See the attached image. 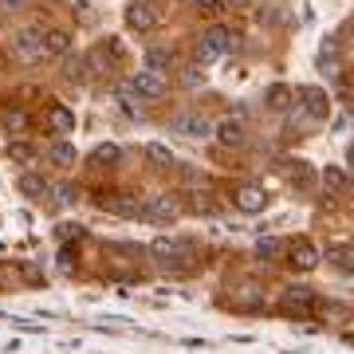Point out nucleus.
<instances>
[{"mask_svg": "<svg viewBox=\"0 0 354 354\" xmlns=\"http://www.w3.org/2000/svg\"><path fill=\"white\" fill-rule=\"evenodd\" d=\"M335 59H339V44H335V39H327V44L319 48V64H323V67H330V71H335Z\"/></svg>", "mask_w": 354, "mask_h": 354, "instance_id": "25", "label": "nucleus"}, {"mask_svg": "<svg viewBox=\"0 0 354 354\" xmlns=\"http://www.w3.org/2000/svg\"><path fill=\"white\" fill-rule=\"evenodd\" d=\"M130 87H134V95L138 99H146V102H158V99H165V79L162 75H153V71H134V75L127 79Z\"/></svg>", "mask_w": 354, "mask_h": 354, "instance_id": "7", "label": "nucleus"}, {"mask_svg": "<svg viewBox=\"0 0 354 354\" xmlns=\"http://www.w3.org/2000/svg\"><path fill=\"white\" fill-rule=\"evenodd\" d=\"M118 158H122V150H118L114 142H106V146H99V150H95V162H118Z\"/></svg>", "mask_w": 354, "mask_h": 354, "instance_id": "27", "label": "nucleus"}, {"mask_svg": "<svg viewBox=\"0 0 354 354\" xmlns=\"http://www.w3.org/2000/svg\"><path fill=\"white\" fill-rule=\"evenodd\" d=\"M71 48H75L71 32H64V28H51V32H44V51H48V55L67 59V55H71Z\"/></svg>", "mask_w": 354, "mask_h": 354, "instance_id": "14", "label": "nucleus"}, {"mask_svg": "<svg viewBox=\"0 0 354 354\" xmlns=\"http://www.w3.org/2000/svg\"><path fill=\"white\" fill-rule=\"evenodd\" d=\"M213 134L228 150H241L244 142H248V127H244L241 118H221V122H213Z\"/></svg>", "mask_w": 354, "mask_h": 354, "instance_id": "9", "label": "nucleus"}, {"mask_svg": "<svg viewBox=\"0 0 354 354\" xmlns=\"http://www.w3.org/2000/svg\"><path fill=\"white\" fill-rule=\"evenodd\" d=\"M346 165H351V169H354V146H351V150H346Z\"/></svg>", "mask_w": 354, "mask_h": 354, "instance_id": "34", "label": "nucleus"}, {"mask_svg": "<svg viewBox=\"0 0 354 354\" xmlns=\"http://www.w3.org/2000/svg\"><path fill=\"white\" fill-rule=\"evenodd\" d=\"M201 83H205V71H201V64L185 67V87H201Z\"/></svg>", "mask_w": 354, "mask_h": 354, "instance_id": "28", "label": "nucleus"}, {"mask_svg": "<svg viewBox=\"0 0 354 354\" xmlns=\"http://www.w3.org/2000/svg\"><path fill=\"white\" fill-rule=\"evenodd\" d=\"M153 24H158V16H153L150 4H142V0H130V8H127V28H134V32H150Z\"/></svg>", "mask_w": 354, "mask_h": 354, "instance_id": "15", "label": "nucleus"}, {"mask_svg": "<svg viewBox=\"0 0 354 354\" xmlns=\"http://www.w3.org/2000/svg\"><path fill=\"white\" fill-rule=\"evenodd\" d=\"M146 158H150L158 169H174L177 165V158H174V150L165 146V142H146Z\"/></svg>", "mask_w": 354, "mask_h": 354, "instance_id": "19", "label": "nucleus"}, {"mask_svg": "<svg viewBox=\"0 0 354 354\" xmlns=\"http://www.w3.org/2000/svg\"><path fill=\"white\" fill-rule=\"evenodd\" d=\"M20 276H24L28 283H44V272H39L36 264H20Z\"/></svg>", "mask_w": 354, "mask_h": 354, "instance_id": "30", "label": "nucleus"}, {"mask_svg": "<svg viewBox=\"0 0 354 354\" xmlns=\"http://www.w3.org/2000/svg\"><path fill=\"white\" fill-rule=\"evenodd\" d=\"M177 213H181V205H177V197H169V193H153V197H146L142 201V216L146 221H177Z\"/></svg>", "mask_w": 354, "mask_h": 354, "instance_id": "6", "label": "nucleus"}, {"mask_svg": "<svg viewBox=\"0 0 354 354\" xmlns=\"http://www.w3.org/2000/svg\"><path fill=\"white\" fill-rule=\"evenodd\" d=\"M319 181H323L327 193H342L346 189V169H342V165H327V169L319 174Z\"/></svg>", "mask_w": 354, "mask_h": 354, "instance_id": "20", "label": "nucleus"}, {"mask_svg": "<svg viewBox=\"0 0 354 354\" xmlns=\"http://www.w3.org/2000/svg\"><path fill=\"white\" fill-rule=\"evenodd\" d=\"M16 189L24 193V197H32V201H44V197L51 193V181L44 174H36V169H24L20 181H16Z\"/></svg>", "mask_w": 354, "mask_h": 354, "instance_id": "13", "label": "nucleus"}, {"mask_svg": "<svg viewBox=\"0 0 354 354\" xmlns=\"http://www.w3.org/2000/svg\"><path fill=\"white\" fill-rule=\"evenodd\" d=\"M327 264H335L339 272H354V248L351 244H327Z\"/></svg>", "mask_w": 354, "mask_h": 354, "instance_id": "17", "label": "nucleus"}, {"mask_svg": "<svg viewBox=\"0 0 354 354\" xmlns=\"http://www.w3.org/2000/svg\"><path fill=\"white\" fill-rule=\"evenodd\" d=\"M71 236L79 241V236H83V228H79V225H64V228H59V241H71Z\"/></svg>", "mask_w": 354, "mask_h": 354, "instance_id": "32", "label": "nucleus"}, {"mask_svg": "<svg viewBox=\"0 0 354 354\" xmlns=\"http://www.w3.org/2000/svg\"><path fill=\"white\" fill-rule=\"evenodd\" d=\"M8 158L20 162V165H32V162H36V150H32L28 142H12V146H8Z\"/></svg>", "mask_w": 354, "mask_h": 354, "instance_id": "24", "label": "nucleus"}, {"mask_svg": "<svg viewBox=\"0 0 354 354\" xmlns=\"http://www.w3.org/2000/svg\"><path fill=\"white\" fill-rule=\"evenodd\" d=\"M232 48H236V32H232V28H225V24H213L201 39H197V59H201V64H209V59L228 55Z\"/></svg>", "mask_w": 354, "mask_h": 354, "instance_id": "1", "label": "nucleus"}, {"mask_svg": "<svg viewBox=\"0 0 354 354\" xmlns=\"http://www.w3.org/2000/svg\"><path fill=\"white\" fill-rule=\"evenodd\" d=\"M48 162H55V165H75V146L71 142H51L48 146Z\"/></svg>", "mask_w": 354, "mask_h": 354, "instance_id": "21", "label": "nucleus"}, {"mask_svg": "<svg viewBox=\"0 0 354 354\" xmlns=\"http://www.w3.org/2000/svg\"><path fill=\"white\" fill-rule=\"evenodd\" d=\"M48 122H51V130H59V134H71V130H75V114L67 111L64 102H51V106H48Z\"/></svg>", "mask_w": 354, "mask_h": 354, "instance_id": "16", "label": "nucleus"}, {"mask_svg": "<svg viewBox=\"0 0 354 354\" xmlns=\"http://www.w3.org/2000/svg\"><path fill=\"white\" fill-rule=\"evenodd\" d=\"M12 55L20 59V64H39L48 51H44V28H20L12 36Z\"/></svg>", "mask_w": 354, "mask_h": 354, "instance_id": "3", "label": "nucleus"}, {"mask_svg": "<svg viewBox=\"0 0 354 354\" xmlns=\"http://www.w3.org/2000/svg\"><path fill=\"white\" fill-rule=\"evenodd\" d=\"M315 307V291L311 288H288L283 291V311L288 315H311Z\"/></svg>", "mask_w": 354, "mask_h": 354, "instance_id": "12", "label": "nucleus"}, {"mask_svg": "<svg viewBox=\"0 0 354 354\" xmlns=\"http://www.w3.org/2000/svg\"><path fill=\"white\" fill-rule=\"evenodd\" d=\"M51 189L59 193V197H55V201H59V205H71V201H75V197H79V189H71V185H51Z\"/></svg>", "mask_w": 354, "mask_h": 354, "instance_id": "29", "label": "nucleus"}, {"mask_svg": "<svg viewBox=\"0 0 354 354\" xmlns=\"http://www.w3.org/2000/svg\"><path fill=\"white\" fill-rule=\"evenodd\" d=\"M150 256L158 260V264L169 272V268H185V260H193V248L185 241H174V236H158V241L150 244Z\"/></svg>", "mask_w": 354, "mask_h": 354, "instance_id": "2", "label": "nucleus"}, {"mask_svg": "<svg viewBox=\"0 0 354 354\" xmlns=\"http://www.w3.org/2000/svg\"><path fill=\"white\" fill-rule=\"evenodd\" d=\"M256 252H260V260H276V256H279V241H272V236H264V241L256 244Z\"/></svg>", "mask_w": 354, "mask_h": 354, "instance_id": "26", "label": "nucleus"}, {"mask_svg": "<svg viewBox=\"0 0 354 354\" xmlns=\"http://www.w3.org/2000/svg\"><path fill=\"white\" fill-rule=\"evenodd\" d=\"M169 67H174V51H169V48H150V51H146V71H153V75L165 79Z\"/></svg>", "mask_w": 354, "mask_h": 354, "instance_id": "18", "label": "nucleus"}, {"mask_svg": "<svg viewBox=\"0 0 354 354\" xmlns=\"http://www.w3.org/2000/svg\"><path fill=\"white\" fill-rule=\"evenodd\" d=\"M319 260H323V252H319L311 241H304V236L288 244V264H291V268H299V272H315Z\"/></svg>", "mask_w": 354, "mask_h": 354, "instance_id": "8", "label": "nucleus"}, {"mask_svg": "<svg viewBox=\"0 0 354 354\" xmlns=\"http://www.w3.org/2000/svg\"><path fill=\"white\" fill-rule=\"evenodd\" d=\"M28 4H32V0H0V8H4V12H24Z\"/></svg>", "mask_w": 354, "mask_h": 354, "instance_id": "31", "label": "nucleus"}, {"mask_svg": "<svg viewBox=\"0 0 354 354\" xmlns=\"http://www.w3.org/2000/svg\"><path fill=\"white\" fill-rule=\"evenodd\" d=\"M268 106H272V111H288V106H291V91L276 83V87L268 91Z\"/></svg>", "mask_w": 354, "mask_h": 354, "instance_id": "22", "label": "nucleus"}, {"mask_svg": "<svg viewBox=\"0 0 354 354\" xmlns=\"http://www.w3.org/2000/svg\"><path fill=\"white\" fill-rule=\"evenodd\" d=\"M169 130L181 134V138H209V134H213V122H209L205 114H197V111H185V114H177L174 122H169Z\"/></svg>", "mask_w": 354, "mask_h": 354, "instance_id": "5", "label": "nucleus"}, {"mask_svg": "<svg viewBox=\"0 0 354 354\" xmlns=\"http://www.w3.org/2000/svg\"><path fill=\"white\" fill-rule=\"evenodd\" d=\"M4 127L12 130V134H24L28 130V114L16 111V106H8V111H4Z\"/></svg>", "mask_w": 354, "mask_h": 354, "instance_id": "23", "label": "nucleus"}, {"mask_svg": "<svg viewBox=\"0 0 354 354\" xmlns=\"http://www.w3.org/2000/svg\"><path fill=\"white\" fill-rule=\"evenodd\" d=\"M193 4H197V8H201V12H221V0H193Z\"/></svg>", "mask_w": 354, "mask_h": 354, "instance_id": "33", "label": "nucleus"}, {"mask_svg": "<svg viewBox=\"0 0 354 354\" xmlns=\"http://www.w3.org/2000/svg\"><path fill=\"white\" fill-rule=\"evenodd\" d=\"M228 4H236V8H241V4H248V0H228Z\"/></svg>", "mask_w": 354, "mask_h": 354, "instance_id": "35", "label": "nucleus"}, {"mask_svg": "<svg viewBox=\"0 0 354 354\" xmlns=\"http://www.w3.org/2000/svg\"><path fill=\"white\" fill-rule=\"evenodd\" d=\"M268 201H272V197H268L260 185H241V189L232 193V205H236L241 213H248V216H252V213H264Z\"/></svg>", "mask_w": 354, "mask_h": 354, "instance_id": "10", "label": "nucleus"}, {"mask_svg": "<svg viewBox=\"0 0 354 354\" xmlns=\"http://www.w3.org/2000/svg\"><path fill=\"white\" fill-rule=\"evenodd\" d=\"M102 209L114 216H122V221H134V216H142V201L138 193H111L106 201H102Z\"/></svg>", "mask_w": 354, "mask_h": 354, "instance_id": "11", "label": "nucleus"}, {"mask_svg": "<svg viewBox=\"0 0 354 354\" xmlns=\"http://www.w3.org/2000/svg\"><path fill=\"white\" fill-rule=\"evenodd\" d=\"M295 99H299L304 122H323V118H327V111H330L327 91H319V87H299V91H295Z\"/></svg>", "mask_w": 354, "mask_h": 354, "instance_id": "4", "label": "nucleus"}]
</instances>
